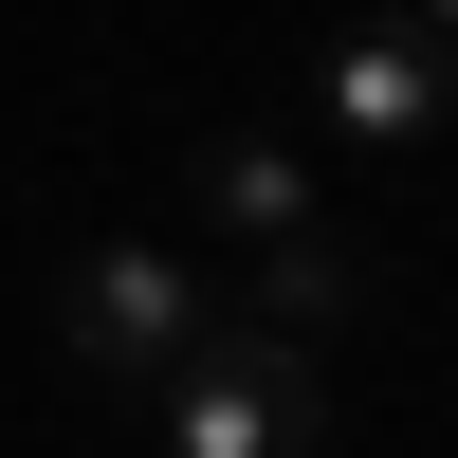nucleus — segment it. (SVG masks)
<instances>
[{"label":"nucleus","instance_id":"obj_6","mask_svg":"<svg viewBox=\"0 0 458 458\" xmlns=\"http://www.w3.org/2000/svg\"><path fill=\"white\" fill-rule=\"evenodd\" d=\"M403 19H440V37H458V0H403Z\"/></svg>","mask_w":458,"mask_h":458},{"label":"nucleus","instance_id":"obj_5","mask_svg":"<svg viewBox=\"0 0 458 458\" xmlns=\"http://www.w3.org/2000/svg\"><path fill=\"white\" fill-rule=\"evenodd\" d=\"M349 293H367V239L330 220V239H293V257H239V293H220V312L276 330V349H312V330H349Z\"/></svg>","mask_w":458,"mask_h":458},{"label":"nucleus","instance_id":"obj_4","mask_svg":"<svg viewBox=\"0 0 458 458\" xmlns=\"http://www.w3.org/2000/svg\"><path fill=\"white\" fill-rule=\"evenodd\" d=\"M183 202H202L239 257H293V239H330V202H312V147H276V129H220L202 165H183Z\"/></svg>","mask_w":458,"mask_h":458},{"label":"nucleus","instance_id":"obj_3","mask_svg":"<svg viewBox=\"0 0 458 458\" xmlns=\"http://www.w3.org/2000/svg\"><path fill=\"white\" fill-rule=\"evenodd\" d=\"M312 110H330L349 147H422V129H458V55H440L422 19H349V37L312 55Z\"/></svg>","mask_w":458,"mask_h":458},{"label":"nucleus","instance_id":"obj_2","mask_svg":"<svg viewBox=\"0 0 458 458\" xmlns=\"http://www.w3.org/2000/svg\"><path fill=\"white\" fill-rule=\"evenodd\" d=\"M202 330H220V276H202V257H165V239H92V257L55 276V349L110 367V386H165Z\"/></svg>","mask_w":458,"mask_h":458},{"label":"nucleus","instance_id":"obj_1","mask_svg":"<svg viewBox=\"0 0 458 458\" xmlns=\"http://www.w3.org/2000/svg\"><path fill=\"white\" fill-rule=\"evenodd\" d=\"M165 458H330V367L220 312L202 349L165 367Z\"/></svg>","mask_w":458,"mask_h":458}]
</instances>
